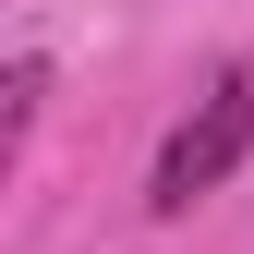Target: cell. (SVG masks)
<instances>
[{"label": "cell", "mask_w": 254, "mask_h": 254, "mask_svg": "<svg viewBox=\"0 0 254 254\" xmlns=\"http://www.w3.org/2000/svg\"><path fill=\"white\" fill-rule=\"evenodd\" d=\"M254 157V61H218L206 73V97L170 121V145H157V170H145V206L157 218H182V206H206L218 182H230Z\"/></svg>", "instance_id": "1"}]
</instances>
